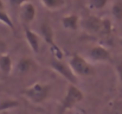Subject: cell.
<instances>
[{"label":"cell","instance_id":"6da1fadb","mask_svg":"<svg viewBox=\"0 0 122 114\" xmlns=\"http://www.w3.org/2000/svg\"><path fill=\"white\" fill-rule=\"evenodd\" d=\"M82 27L92 35L109 36L113 31V24L108 18H100L96 16H89L81 22Z\"/></svg>","mask_w":122,"mask_h":114},{"label":"cell","instance_id":"7a4b0ae2","mask_svg":"<svg viewBox=\"0 0 122 114\" xmlns=\"http://www.w3.org/2000/svg\"><path fill=\"white\" fill-rule=\"evenodd\" d=\"M50 92H51V86L50 84L41 83V82H36V83L31 84L30 87L25 88L21 92V94L33 103H43L49 98Z\"/></svg>","mask_w":122,"mask_h":114},{"label":"cell","instance_id":"3957f363","mask_svg":"<svg viewBox=\"0 0 122 114\" xmlns=\"http://www.w3.org/2000/svg\"><path fill=\"white\" fill-rule=\"evenodd\" d=\"M69 65L71 67L72 71L77 76H92L95 74V68L92 67L91 63H89L83 56L78 54H72L71 57L69 58Z\"/></svg>","mask_w":122,"mask_h":114},{"label":"cell","instance_id":"277c9868","mask_svg":"<svg viewBox=\"0 0 122 114\" xmlns=\"http://www.w3.org/2000/svg\"><path fill=\"white\" fill-rule=\"evenodd\" d=\"M84 99V94L76 84H69L65 92V95L61 102L62 107V113L65 111H69L74 108L76 105H78Z\"/></svg>","mask_w":122,"mask_h":114},{"label":"cell","instance_id":"5b68a950","mask_svg":"<svg viewBox=\"0 0 122 114\" xmlns=\"http://www.w3.org/2000/svg\"><path fill=\"white\" fill-rule=\"evenodd\" d=\"M50 67H51L57 74H59L63 78H65L70 84H76V86H77V81H78V80H77V75L72 71V69H71V67H70L69 64L64 63V62L61 61V60L53 58V60L51 61V63H50Z\"/></svg>","mask_w":122,"mask_h":114},{"label":"cell","instance_id":"8992f818","mask_svg":"<svg viewBox=\"0 0 122 114\" xmlns=\"http://www.w3.org/2000/svg\"><path fill=\"white\" fill-rule=\"evenodd\" d=\"M88 56L94 62H107V61H110V52H109V50L106 49L103 45H100V44L94 45L89 50Z\"/></svg>","mask_w":122,"mask_h":114},{"label":"cell","instance_id":"52a82bcc","mask_svg":"<svg viewBox=\"0 0 122 114\" xmlns=\"http://www.w3.org/2000/svg\"><path fill=\"white\" fill-rule=\"evenodd\" d=\"M36 14H37V8L32 1L25 2L23 6L19 7V17L25 24L33 22L36 18Z\"/></svg>","mask_w":122,"mask_h":114},{"label":"cell","instance_id":"ba28073f","mask_svg":"<svg viewBox=\"0 0 122 114\" xmlns=\"http://www.w3.org/2000/svg\"><path fill=\"white\" fill-rule=\"evenodd\" d=\"M24 33H25V39H26L29 46L31 48V50L35 54H38L39 49H41V36L27 26H25Z\"/></svg>","mask_w":122,"mask_h":114},{"label":"cell","instance_id":"9c48e42d","mask_svg":"<svg viewBox=\"0 0 122 114\" xmlns=\"http://www.w3.org/2000/svg\"><path fill=\"white\" fill-rule=\"evenodd\" d=\"M62 25L64 29L70 30V31H76L80 26V17L75 13L64 16L62 18Z\"/></svg>","mask_w":122,"mask_h":114},{"label":"cell","instance_id":"30bf717a","mask_svg":"<svg viewBox=\"0 0 122 114\" xmlns=\"http://www.w3.org/2000/svg\"><path fill=\"white\" fill-rule=\"evenodd\" d=\"M39 31H41V38H44V40L50 45V46H53L56 43H55V35H53V30H52V26L50 25V23L47 22H44L39 27Z\"/></svg>","mask_w":122,"mask_h":114},{"label":"cell","instance_id":"8fae6325","mask_svg":"<svg viewBox=\"0 0 122 114\" xmlns=\"http://www.w3.org/2000/svg\"><path fill=\"white\" fill-rule=\"evenodd\" d=\"M33 67H36V63L33 62V60L30 58V57H27V56H24V57H21V58L18 61V63H17V65H15V70H17V73H19V74H26V73H29Z\"/></svg>","mask_w":122,"mask_h":114},{"label":"cell","instance_id":"7c38bea8","mask_svg":"<svg viewBox=\"0 0 122 114\" xmlns=\"http://www.w3.org/2000/svg\"><path fill=\"white\" fill-rule=\"evenodd\" d=\"M13 70V62L8 54H4L0 56V71L5 75H10Z\"/></svg>","mask_w":122,"mask_h":114},{"label":"cell","instance_id":"4fadbf2b","mask_svg":"<svg viewBox=\"0 0 122 114\" xmlns=\"http://www.w3.org/2000/svg\"><path fill=\"white\" fill-rule=\"evenodd\" d=\"M41 2L50 11H56L66 5V0H41Z\"/></svg>","mask_w":122,"mask_h":114},{"label":"cell","instance_id":"5bb4252c","mask_svg":"<svg viewBox=\"0 0 122 114\" xmlns=\"http://www.w3.org/2000/svg\"><path fill=\"white\" fill-rule=\"evenodd\" d=\"M17 107H19V101L18 100H14V99H4V100H0V113L7 112V111L13 109V108H17Z\"/></svg>","mask_w":122,"mask_h":114},{"label":"cell","instance_id":"9a60e30c","mask_svg":"<svg viewBox=\"0 0 122 114\" xmlns=\"http://www.w3.org/2000/svg\"><path fill=\"white\" fill-rule=\"evenodd\" d=\"M108 114H122V100H115L109 103Z\"/></svg>","mask_w":122,"mask_h":114},{"label":"cell","instance_id":"2e32d148","mask_svg":"<svg viewBox=\"0 0 122 114\" xmlns=\"http://www.w3.org/2000/svg\"><path fill=\"white\" fill-rule=\"evenodd\" d=\"M0 23H2L4 25H6L8 29L14 30V24H13L12 19L10 18V16L7 14V12L5 10H0Z\"/></svg>","mask_w":122,"mask_h":114},{"label":"cell","instance_id":"e0dca14e","mask_svg":"<svg viewBox=\"0 0 122 114\" xmlns=\"http://www.w3.org/2000/svg\"><path fill=\"white\" fill-rule=\"evenodd\" d=\"M107 4H108V0H89L88 7L94 11H100V10L104 8Z\"/></svg>","mask_w":122,"mask_h":114},{"label":"cell","instance_id":"ac0fdd59","mask_svg":"<svg viewBox=\"0 0 122 114\" xmlns=\"http://www.w3.org/2000/svg\"><path fill=\"white\" fill-rule=\"evenodd\" d=\"M112 14L115 19L122 20V1H116L112 6Z\"/></svg>","mask_w":122,"mask_h":114},{"label":"cell","instance_id":"d6986e66","mask_svg":"<svg viewBox=\"0 0 122 114\" xmlns=\"http://www.w3.org/2000/svg\"><path fill=\"white\" fill-rule=\"evenodd\" d=\"M51 52H52V55H53V57L56 60H61L62 61V58H63V51H62V49L57 44H55L53 46H51Z\"/></svg>","mask_w":122,"mask_h":114},{"label":"cell","instance_id":"ffe728a7","mask_svg":"<svg viewBox=\"0 0 122 114\" xmlns=\"http://www.w3.org/2000/svg\"><path fill=\"white\" fill-rule=\"evenodd\" d=\"M10 1V4L12 5V6H14V7H20V6H23L25 2H29L30 0H8Z\"/></svg>","mask_w":122,"mask_h":114},{"label":"cell","instance_id":"44dd1931","mask_svg":"<svg viewBox=\"0 0 122 114\" xmlns=\"http://www.w3.org/2000/svg\"><path fill=\"white\" fill-rule=\"evenodd\" d=\"M6 51H7V44L5 43V40L2 38L0 37V56L6 54Z\"/></svg>","mask_w":122,"mask_h":114},{"label":"cell","instance_id":"7402d4cb","mask_svg":"<svg viewBox=\"0 0 122 114\" xmlns=\"http://www.w3.org/2000/svg\"><path fill=\"white\" fill-rule=\"evenodd\" d=\"M116 73H117V76H119V80L122 84V62H120L117 65H116Z\"/></svg>","mask_w":122,"mask_h":114},{"label":"cell","instance_id":"603a6c76","mask_svg":"<svg viewBox=\"0 0 122 114\" xmlns=\"http://www.w3.org/2000/svg\"><path fill=\"white\" fill-rule=\"evenodd\" d=\"M0 10H5V6H4V2H2V0H0Z\"/></svg>","mask_w":122,"mask_h":114},{"label":"cell","instance_id":"cb8c5ba5","mask_svg":"<svg viewBox=\"0 0 122 114\" xmlns=\"http://www.w3.org/2000/svg\"><path fill=\"white\" fill-rule=\"evenodd\" d=\"M119 43H120V45H121V46H122V37L120 38V40H119Z\"/></svg>","mask_w":122,"mask_h":114},{"label":"cell","instance_id":"d4e9b609","mask_svg":"<svg viewBox=\"0 0 122 114\" xmlns=\"http://www.w3.org/2000/svg\"><path fill=\"white\" fill-rule=\"evenodd\" d=\"M0 114H7V112H4V113H0Z\"/></svg>","mask_w":122,"mask_h":114}]
</instances>
